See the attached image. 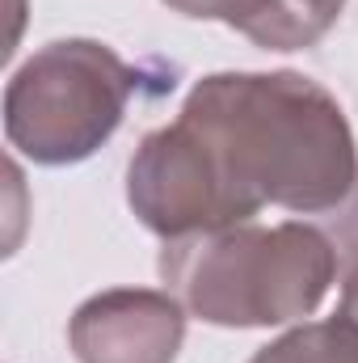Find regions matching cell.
Segmentation results:
<instances>
[{
    "label": "cell",
    "instance_id": "cell-1",
    "mask_svg": "<svg viewBox=\"0 0 358 363\" xmlns=\"http://www.w3.org/2000/svg\"><path fill=\"white\" fill-rule=\"evenodd\" d=\"M178 118L202 140L241 224L266 203L333 211L358 182L354 131L337 97L304 72H215Z\"/></svg>",
    "mask_w": 358,
    "mask_h": 363
},
{
    "label": "cell",
    "instance_id": "cell-2",
    "mask_svg": "<svg viewBox=\"0 0 358 363\" xmlns=\"http://www.w3.org/2000/svg\"><path fill=\"white\" fill-rule=\"evenodd\" d=\"M161 279L198 321L232 330L287 325L321 308L337 279V250L325 228L304 220L232 224L165 241Z\"/></svg>",
    "mask_w": 358,
    "mask_h": 363
},
{
    "label": "cell",
    "instance_id": "cell-3",
    "mask_svg": "<svg viewBox=\"0 0 358 363\" xmlns=\"http://www.w3.org/2000/svg\"><path fill=\"white\" fill-rule=\"evenodd\" d=\"M135 81L105 43H47L4 89V135L38 165H76L118 131Z\"/></svg>",
    "mask_w": 358,
    "mask_h": 363
},
{
    "label": "cell",
    "instance_id": "cell-4",
    "mask_svg": "<svg viewBox=\"0 0 358 363\" xmlns=\"http://www.w3.org/2000/svg\"><path fill=\"white\" fill-rule=\"evenodd\" d=\"M181 338L185 304L152 287L97 291L68 321V342L81 363H173Z\"/></svg>",
    "mask_w": 358,
    "mask_h": 363
},
{
    "label": "cell",
    "instance_id": "cell-5",
    "mask_svg": "<svg viewBox=\"0 0 358 363\" xmlns=\"http://www.w3.org/2000/svg\"><path fill=\"white\" fill-rule=\"evenodd\" d=\"M165 4L185 17L224 21L266 51H304L321 43L346 9V0H165Z\"/></svg>",
    "mask_w": 358,
    "mask_h": 363
},
{
    "label": "cell",
    "instance_id": "cell-6",
    "mask_svg": "<svg viewBox=\"0 0 358 363\" xmlns=\"http://www.w3.org/2000/svg\"><path fill=\"white\" fill-rule=\"evenodd\" d=\"M249 363H358V325L342 313L299 325L262 347Z\"/></svg>",
    "mask_w": 358,
    "mask_h": 363
},
{
    "label": "cell",
    "instance_id": "cell-7",
    "mask_svg": "<svg viewBox=\"0 0 358 363\" xmlns=\"http://www.w3.org/2000/svg\"><path fill=\"white\" fill-rule=\"evenodd\" d=\"M325 237L337 250V267L346 274L358 271V182L333 211H325Z\"/></svg>",
    "mask_w": 358,
    "mask_h": 363
},
{
    "label": "cell",
    "instance_id": "cell-8",
    "mask_svg": "<svg viewBox=\"0 0 358 363\" xmlns=\"http://www.w3.org/2000/svg\"><path fill=\"white\" fill-rule=\"evenodd\" d=\"M342 317H350L358 325V271L346 274V283H342V308H337Z\"/></svg>",
    "mask_w": 358,
    "mask_h": 363
}]
</instances>
